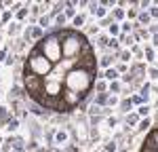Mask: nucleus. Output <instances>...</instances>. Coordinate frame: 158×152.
<instances>
[{
  "label": "nucleus",
  "instance_id": "f257e3e1",
  "mask_svg": "<svg viewBox=\"0 0 158 152\" xmlns=\"http://www.w3.org/2000/svg\"><path fill=\"white\" fill-rule=\"evenodd\" d=\"M23 74L34 76L40 85L32 97L40 108L70 112L86 99L95 85V53L85 34L59 27L34 44Z\"/></svg>",
  "mask_w": 158,
  "mask_h": 152
},
{
  "label": "nucleus",
  "instance_id": "f03ea898",
  "mask_svg": "<svg viewBox=\"0 0 158 152\" xmlns=\"http://www.w3.org/2000/svg\"><path fill=\"white\" fill-rule=\"evenodd\" d=\"M141 152H158V129H154L150 135H148L146 144H143V148Z\"/></svg>",
  "mask_w": 158,
  "mask_h": 152
}]
</instances>
